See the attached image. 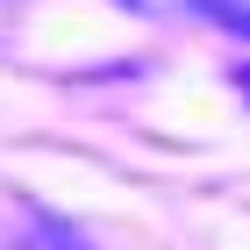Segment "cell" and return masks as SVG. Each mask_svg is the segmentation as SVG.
Instances as JSON below:
<instances>
[{"instance_id":"1","label":"cell","mask_w":250,"mask_h":250,"mask_svg":"<svg viewBox=\"0 0 250 250\" xmlns=\"http://www.w3.org/2000/svg\"><path fill=\"white\" fill-rule=\"evenodd\" d=\"M29 250H93V243H86L72 222H58V214L29 208Z\"/></svg>"},{"instance_id":"2","label":"cell","mask_w":250,"mask_h":250,"mask_svg":"<svg viewBox=\"0 0 250 250\" xmlns=\"http://www.w3.org/2000/svg\"><path fill=\"white\" fill-rule=\"evenodd\" d=\"M193 15H208V21H222V29H236V36H250V7L243 0H193Z\"/></svg>"},{"instance_id":"3","label":"cell","mask_w":250,"mask_h":250,"mask_svg":"<svg viewBox=\"0 0 250 250\" xmlns=\"http://www.w3.org/2000/svg\"><path fill=\"white\" fill-rule=\"evenodd\" d=\"M122 7H136V15H150V21H172V15H193V0H122Z\"/></svg>"},{"instance_id":"4","label":"cell","mask_w":250,"mask_h":250,"mask_svg":"<svg viewBox=\"0 0 250 250\" xmlns=\"http://www.w3.org/2000/svg\"><path fill=\"white\" fill-rule=\"evenodd\" d=\"M15 15H21V0H0V36L15 29Z\"/></svg>"},{"instance_id":"5","label":"cell","mask_w":250,"mask_h":250,"mask_svg":"<svg viewBox=\"0 0 250 250\" xmlns=\"http://www.w3.org/2000/svg\"><path fill=\"white\" fill-rule=\"evenodd\" d=\"M236 86H243V100H250V64H236Z\"/></svg>"}]
</instances>
